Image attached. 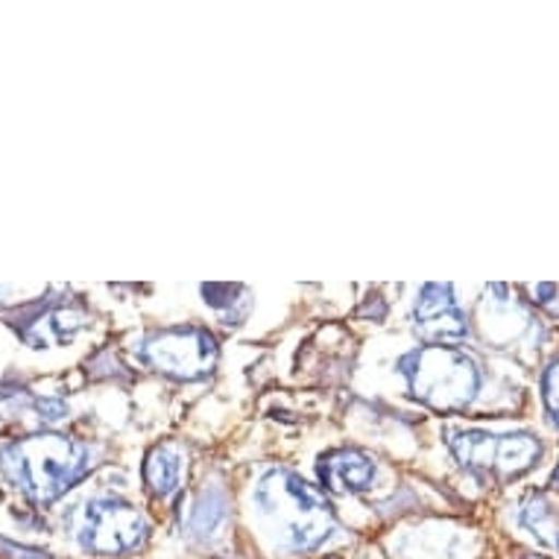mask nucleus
I'll list each match as a JSON object with an SVG mask.
<instances>
[{
	"mask_svg": "<svg viewBox=\"0 0 559 559\" xmlns=\"http://www.w3.org/2000/svg\"><path fill=\"white\" fill-rule=\"evenodd\" d=\"M85 550L115 557V554H129L138 550L147 539V522L144 515H138L129 504L100 498L85 510L83 533H80Z\"/></svg>",
	"mask_w": 559,
	"mask_h": 559,
	"instance_id": "nucleus-6",
	"label": "nucleus"
},
{
	"mask_svg": "<svg viewBox=\"0 0 559 559\" xmlns=\"http://www.w3.org/2000/svg\"><path fill=\"white\" fill-rule=\"evenodd\" d=\"M542 402H545L548 423L554 425V431H559V358L542 376Z\"/></svg>",
	"mask_w": 559,
	"mask_h": 559,
	"instance_id": "nucleus-12",
	"label": "nucleus"
},
{
	"mask_svg": "<svg viewBox=\"0 0 559 559\" xmlns=\"http://www.w3.org/2000/svg\"><path fill=\"white\" fill-rule=\"evenodd\" d=\"M413 320L419 334L437 343L445 340L466 337V313L460 311L451 285H425L416 305H413Z\"/></svg>",
	"mask_w": 559,
	"mask_h": 559,
	"instance_id": "nucleus-7",
	"label": "nucleus"
},
{
	"mask_svg": "<svg viewBox=\"0 0 559 559\" xmlns=\"http://www.w3.org/2000/svg\"><path fill=\"white\" fill-rule=\"evenodd\" d=\"M141 358L165 376L197 381L212 372L214 360H217V346L209 331L167 329L153 334L141 346Z\"/></svg>",
	"mask_w": 559,
	"mask_h": 559,
	"instance_id": "nucleus-5",
	"label": "nucleus"
},
{
	"mask_svg": "<svg viewBox=\"0 0 559 559\" xmlns=\"http://www.w3.org/2000/svg\"><path fill=\"white\" fill-rule=\"evenodd\" d=\"M255 504L261 507V513L275 519V524L282 527L287 548H320L334 531V515L320 492H313L302 477H296L294 472H285V468H273L261 477L255 489Z\"/></svg>",
	"mask_w": 559,
	"mask_h": 559,
	"instance_id": "nucleus-1",
	"label": "nucleus"
},
{
	"mask_svg": "<svg viewBox=\"0 0 559 559\" xmlns=\"http://www.w3.org/2000/svg\"><path fill=\"white\" fill-rule=\"evenodd\" d=\"M550 484L559 489V463H557V468H554V475H550Z\"/></svg>",
	"mask_w": 559,
	"mask_h": 559,
	"instance_id": "nucleus-13",
	"label": "nucleus"
},
{
	"mask_svg": "<svg viewBox=\"0 0 559 559\" xmlns=\"http://www.w3.org/2000/svg\"><path fill=\"white\" fill-rule=\"evenodd\" d=\"M182 454L174 445H162L147 457V468H144V475H147L150 489L156 492V496L167 498L174 496L179 484H182Z\"/></svg>",
	"mask_w": 559,
	"mask_h": 559,
	"instance_id": "nucleus-10",
	"label": "nucleus"
},
{
	"mask_svg": "<svg viewBox=\"0 0 559 559\" xmlns=\"http://www.w3.org/2000/svg\"><path fill=\"white\" fill-rule=\"evenodd\" d=\"M7 466L21 484V489L36 501H53L62 496L88 466L83 445L64 437H36L10 449Z\"/></svg>",
	"mask_w": 559,
	"mask_h": 559,
	"instance_id": "nucleus-3",
	"label": "nucleus"
},
{
	"mask_svg": "<svg viewBox=\"0 0 559 559\" xmlns=\"http://www.w3.org/2000/svg\"><path fill=\"white\" fill-rule=\"evenodd\" d=\"M411 393L433 411H466L480 390V369L454 346H425L402 360Z\"/></svg>",
	"mask_w": 559,
	"mask_h": 559,
	"instance_id": "nucleus-2",
	"label": "nucleus"
},
{
	"mask_svg": "<svg viewBox=\"0 0 559 559\" xmlns=\"http://www.w3.org/2000/svg\"><path fill=\"white\" fill-rule=\"evenodd\" d=\"M449 445L468 472L501 480H513L531 472L542 457V442L527 431H451Z\"/></svg>",
	"mask_w": 559,
	"mask_h": 559,
	"instance_id": "nucleus-4",
	"label": "nucleus"
},
{
	"mask_svg": "<svg viewBox=\"0 0 559 559\" xmlns=\"http://www.w3.org/2000/svg\"><path fill=\"white\" fill-rule=\"evenodd\" d=\"M226 515H229V507H226V498H223V492H202L200 498H197V504H193L191 510V519H188V527H191V533H197V536H212V533H217L223 527V522H226Z\"/></svg>",
	"mask_w": 559,
	"mask_h": 559,
	"instance_id": "nucleus-11",
	"label": "nucleus"
},
{
	"mask_svg": "<svg viewBox=\"0 0 559 559\" xmlns=\"http://www.w3.org/2000/svg\"><path fill=\"white\" fill-rule=\"evenodd\" d=\"M519 524L524 531H531L545 548L559 554V510L554 501H548L545 496H531L522 504Z\"/></svg>",
	"mask_w": 559,
	"mask_h": 559,
	"instance_id": "nucleus-9",
	"label": "nucleus"
},
{
	"mask_svg": "<svg viewBox=\"0 0 559 559\" xmlns=\"http://www.w3.org/2000/svg\"><path fill=\"white\" fill-rule=\"evenodd\" d=\"M320 477L325 489L340 492V496H346V492H364L376 480V463L355 449L331 451L329 457H322Z\"/></svg>",
	"mask_w": 559,
	"mask_h": 559,
	"instance_id": "nucleus-8",
	"label": "nucleus"
}]
</instances>
